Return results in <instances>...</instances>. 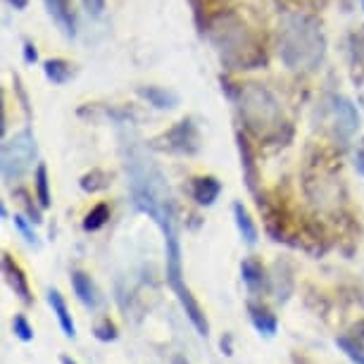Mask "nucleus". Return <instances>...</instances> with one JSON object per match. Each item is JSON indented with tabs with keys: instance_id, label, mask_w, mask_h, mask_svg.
<instances>
[{
	"instance_id": "nucleus-1",
	"label": "nucleus",
	"mask_w": 364,
	"mask_h": 364,
	"mask_svg": "<svg viewBox=\"0 0 364 364\" xmlns=\"http://www.w3.org/2000/svg\"><path fill=\"white\" fill-rule=\"evenodd\" d=\"M124 167L129 176V186H132V196L136 208L153 219V222L162 229L164 236V267H167V284L174 291V295L181 302V310L186 312L191 324L196 326V331L208 338L210 324L205 317L203 307L198 305L191 288L183 279V259H181V240H178L176 229V205L171 198L169 183L160 167L150 160L143 150L141 143L134 139H124Z\"/></svg>"
},
{
	"instance_id": "nucleus-2",
	"label": "nucleus",
	"mask_w": 364,
	"mask_h": 364,
	"mask_svg": "<svg viewBox=\"0 0 364 364\" xmlns=\"http://www.w3.org/2000/svg\"><path fill=\"white\" fill-rule=\"evenodd\" d=\"M326 53L321 22L305 10L288 12L279 22V58L291 72H314Z\"/></svg>"
},
{
	"instance_id": "nucleus-3",
	"label": "nucleus",
	"mask_w": 364,
	"mask_h": 364,
	"mask_svg": "<svg viewBox=\"0 0 364 364\" xmlns=\"http://www.w3.org/2000/svg\"><path fill=\"white\" fill-rule=\"evenodd\" d=\"M208 33L226 70H257L264 65V50L238 12L224 10L215 15L208 24Z\"/></svg>"
},
{
	"instance_id": "nucleus-4",
	"label": "nucleus",
	"mask_w": 364,
	"mask_h": 364,
	"mask_svg": "<svg viewBox=\"0 0 364 364\" xmlns=\"http://www.w3.org/2000/svg\"><path fill=\"white\" fill-rule=\"evenodd\" d=\"M238 112L248 132L264 141H279L286 127L279 100L262 84H245L238 88Z\"/></svg>"
},
{
	"instance_id": "nucleus-5",
	"label": "nucleus",
	"mask_w": 364,
	"mask_h": 364,
	"mask_svg": "<svg viewBox=\"0 0 364 364\" xmlns=\"http://www.w3.org/2000/svg\"><path fill=\"white\" fill-rule=\"evenodd\" d=\"M36 136L29 127L15 134L12 139H5L3 143V181L12 186L19 181L26 171L31 169L33 160H36Z\"/></svg>"
},
{
	"instance_id": "nucleus-6",
	"label": "nucleus",
	"mask_w": 364,
	"mask_h": 364,
	"mask_svg": "<svg viewBox=\"0 0 364 364\" xmlns=\"http://www.w3.org/2000/svg\"><path fill=\"white\" fill-rule=\"evenodd\" d=\"M162 141L164 148L178 155H196L200 150V134H198L193 119H181L167 134H162Z\"/></svg>"
},
{
	"instance_id": "nucleus-7",
	"label": "nucleus",
	"mask_w": 364,
	"mask_h": 364,
	"mask_svg": "<svg viewBox=\"0 0 364 364\" xmlns=\"http://www.w3.org/2000/svg\"><path fill=\"white\" fill-rule=\"evenodd\" d=\"M331 114H333V136L341 146L353 139L357 127H360V114H357L355 105L343 95H333L331 100Z\"/></svg>"
},
{
	"instance_id": "nucleus-8",
	"label": "nucleus",
	"mask_w": 364,
	"mask_h": 364,
	"mask_svg": "<svg viewBox=\"0 0 364 364\" xmlns=\"http://www.w3.org/2000/svg\"><path fill=\"white\" fill-rule=\"evenodd\" d=\"M3 277L5 284L10 286V291L17 295L22 305H33V295L29 288V281L24 277V269L15 262V257L10 252H3Z\"/></svg>"
},
{
	"instance_id": "nucleus-9",
	"label": "nucleus",
	"mask_w": 364,
	"mask_h": 364,
	"mask_svg": "<svg viewBox=\"0 0 364 364\" xmlns=\"http://www.w3.org/2000/svg\"><path fill=\"white\" fill-rule=\"evenodd\" d=\"M350 55V79L357 88L364 86V26L355 29L348 38Z\"/></svg>"
},
{
	"instance_id": "nucleus-10",
	"label": "nucleus",
	"mask_w": 364,
	"mask_h": 364,
	"mask_svg": "<svg viewBox=\"0 0 364 364\" xmlns=\"http://www.w3.org/2000/svg\"><path fill=\"white\" fill-rule=\"evenodd\" d=\"M336 346H338L346 357L353 364H364V321L355 324L350 328V333H343L336 338Z\"/></svg>"
},
{
	"instance_id": "nucleus-11",
	"label": "nucleus",
	"mask_w": 364,
	"mask_h": 364,
	"mask_svg": "<svg viewBox=\"0 0 364 364\" xmlns=\"http://www.w3.org/2000/svg\"><path fill=\"white\" fill-rule=\"evenodd\" d=\"M72 288H74V295L79 298V302L88 310H95L100 305V293L95 288L93 279L88 277L86 272H72Z\"/></svg>"
},
{
	"instance_id": "nucleus-12",
	"label": "nucleus",
	"mask_w": 364,
	"mask_h": 364,
	"mask_svg": "<svg viewBox=\"0 0 364 364\" xmlns=\"http://www.w3.org/2000/svg\"><path fill=\"white\" fill-rule=\"evenodd\" d=\"M48 305L53 307V314L58 317L63 333L67 336V338H74V336H77V324H74V319H72V312H70V307H67V300L63 298V293H60L58 288H50V291H48Z\"/></svg>"
},
{
	"instance_id": "nucleus-13",
	"label": "nucleus",
	"mask_w": 364,
	"mask_h": 364,
	"mask_svg": "<svg viewBox=\"0 0 364 364\" xmlns=\"http://www.w3.org/2000/svg\"><path fill=\"white\" fill-rule=\"evenodd\" d=\"M50 17L55 19V24L63 29L65 36L74 38L77 33V22H74V15H72V8H70V0H43Z\"/></svg>"
},
{
	"instance_id": "nucleus-14",
	"label": "nucleus",
	"mask_w": 364,
	"mask_h": 364,
	"mask_svg": "<svg viewBox=\"0 0 364 364\" xmlns=\"http://www.w3.org/2000/svg\"><path fill=\"white\" fill-rule=\"evenodd\" d=\"M219 193H222V183H219L215 176H198V178H193L191 196H193V200L198 205H203V208H210V205H215Z\"/></svg>"
},
{
	"instance_id": "nucleus-15",
	"label": "nucleus",
	"mask_w": 364,
	"mask_h": 364,
	"mask_svg": "<svg viewBox=\"0 0 364 364\" xmlns=\"http://www.w3.org/2000/svg\"><path fill=\"white\" fill-rule=\"evenodd\" d=\"M248 314H250L252 326H255V331L259 336H267V338H272V336L277 333V328H279L277 314H272L264 305H257V302L250 300L248 302Z\"/></svg>"
},
{
	"instance_id": "nucleus-16",
	"label": "nucleus",
	"mask_w": 364,
	"mask_h": 364,
	"mask_svg": "<svg viewBox=\"0 0 364 364\" xmlns=\"http://www.w3.org/2000/svg\"><path fill=\"white\" fill-rule=\"evenodd\" d=\"M238 150H240V164H243V178L248 183L252 193H257V164H255V153H252L250 141L243 134H238Z\"/></svg>"
},
{
	"instance_id": "nucleus-17",
	"label": "nucleus",
	"mask_w": 364,
	"mask_h": 364,
	"mask_svg": "<svg viewBox=\"0 0 364 364\" xmlns=\"http://www.w3.org/2000/svg\"><path fill=\"white\" fill-rule=\"evenodd\" d=\"M139 95L157 109H174L178 105V95L162 86H141Z\"/></svg>"
},
{
	"instance_id": "nucleus-18",
	"label": "nucleus",
	"mask_w": 364,
	"mask_h": 364,
	"mask_svg": "<svg viewBox=\"0 0 364 364\" xmlns=\"http://www.w3.org/2000/svg\"><path fill=\"white\" fill-rule=\"evenodd\" d=\"M240 277H243V284L248 286L250 293H257L262 291L267 286V274H264V267L257 262L255 257H248L240 262Z\"/></svg>"
},
{
	"instance_id": "nucleus-19",
	"label": "nucleus",
	"mask_w": 364,
	"mask_h": 364,
	"mask_svg": "<svg viewBox=\"0 0 364 364\" xmlns=\"http://www.w3.org/2000/svg\"><path fill=\"white\" fill-rule=\"evenodd\" d=\"M233 219H236V229L240 233V238H243L248 245H255L257 243V226L252 222L250 212L245 210L243 203H233Z\"/></svg>"
},
{
	"instance_id": "nucleus-20",
	"label": "nucleus",
	"mask_w": 364,
	"mask_h": 364,
	"mask_svg": "<svg viewBox=\"0 0 364 364\" xmlns=\"http://www.w3.org/2000/svg\"><path fill=\"white\" fill-rule=\"evenodd\" d=\"M43 72H46L48 81H53V84H58V86L67 84V81L74 77L72 65L67 63V60H60V58L46 60V63H43Z\"/></svg>"
},
{
	"instance_id": "nucleus-21",
	"label": "nucleus",
	"mask_w": 364,
	"mask_h": 364,
	"mask_svg": "<svg viewBox=\"0 0 364 364\" xmlns=\"http://www.w3.org/2000/svg\"><path fill=\"white\" fill-rule=\"evenodd\" d=\"M33 183H36L38 205H41V208H50V205H53V200H50V181H48L46 164H38V167H36V174H33Z\"/></svg>"
},
{
	"instance_id": "nucleus-22",
	"label": "nucleus",
	"mask_w": 364,
	"mask_h": 364,
	"mask_svg": "<svg viewBox=\"0 0 364 364\" xmlns=\"http://www.w3.org/2000/svg\"><path fill=\"white\" fill-rule=\"evenodd\" d=\"M107 219H109V205L107 203H98L84 217V231H88V233H91V231H100L102 226L107 224Z\"/></svg>"
},
{
	"instance_id": "nucleus-23",
	"label": "nucleus",
	"mask_w": 364,
	"mask_h": 364,
	"mask_svg": "<svg viewBox=\"0 0 364 364\" xmlns=\"http://www.w3.org/2000/svg\"><path fill=\"white\" fill-rule=\"evenodd\" d=\"M79 183L86 193H98V191H105L109 186V176L102 169H91L88 174L81 176Z\"/></svg>"
},
{
	"instance_id": "nucleus-24",
	"label": "nucleus",
	"mask_w": 364,
	"mask_h": 364,
	"mask_svg": "<svg viewBox=\"0 0 364 364\" xmlns=\"http://www.w3.org/2000/svg\"><path fill=\"white\" fill-rule=\"evenodd\" d=\"M12 333L22 343L33 341V326L29 324V319H26L24 314H15V319H12Z\"/></svg>"
},
{
	"instance_id": "nucleus-25",
	"label": "nucleus",
	"mask_w": 364,
	"mask_h": 364,
	"mask_svg": "<svg viewBox=\"0 0 364 364\" xmlns=\"http://www.w3.org/2000/svg\"><path fill=\"white\" fill-rule=\"evenodd\" d=\"M12 222H15V229L22 233V238L26 240L29 245H38V238H36V233H33V222L31 219H26V217H22V215H15L12 217Z\"/></svg>"
},
{
	"instance_id": "nucleus-26",
	"label": "nucleus",
	"mask_w": 364,
	"mask_h": 364,
	"mask_svg": "<svg viewBox=\"0 0 364 364\" xmlns=\"http://www.w3.org/2000/svg\"><path fill=\"white\" fill-rule=\"evenodd\" d=\"M95 338L102 341V343H109V341H117L119 338V331H117V326L112 324L109 319H102L98 326H95Z\"/></svg>"
},
{
	"instance_id": "nucleus-27",
	"label": "nucleus",
	"mask_w": 364,
	"mask_h": 364,
	"mask_svg": "<svg viewBox=\"0 0 364 364\" xmlns=\"http://www.w3.org/2000/svg\"><path fill=\"white\" fill-rule=\"evenodd\" d=\"M17 198H22V203L24 205V210H26V215H29V219L33 224H38L41 222V212L36 210V205H31V196L26 193V191H17Z\"/></svg>"
},
{
	"instance_id": "nucleus-28",
	"label": "nucleus",
	"mask_w": 364,
	"mask_h": 364,
	"mask_svg": "<svg viewBox=\"0 0 364 364\" xmlns=\"http://www.w3.org/2000/svg\"><path fill=\"white\" fill-rule=\"evenodd\" d=\"M81 5L91 17H100L102 10H105V0H81Z\"/></svg>"
},
{
	"instance_id": "nucleus-29",
	"label": "nucleus",
	"mask_w": 364,
	"mask_h": 364,
	"mask_svg": "<svg viewBox=\"0 0 364 364\" xmlns=\"http://www.w3.org/2000/svg\"><path fill=\"white\" fill-rule=\"evenodd\" d=\"M355 169H357V174L364 176V139L360 141V146H357V153H355Z\"/></svg>"
},
{
	"instance_id": "nucleus-30",
	"label": "nucleus",
	"mask_w": 364,
	"mask_h": 364,
	"mask_svg": "<svg viewBox=\"0 0 364 364\" xmlns=\"http://www.w3.org/2000/svg\"><path fill=\"white\" fill-rule=\"evenodd\" d=\"M24 60H26V63H29V65H33V63H36V60H38L36 48H33V46L29 43V41H26V43H24Z\"/></svg>"
},
{
	"instance_id": "nucleus-31",
	"label": "nucleus",
	"mask_w": 364,
	"mask_h": 364,
	"mask_svg": "<svg viewBox=\"0 0 364 364\" xmlns=\"http://www.w3.org/2000/svg\"><path fill=\"white\" fill-rule=\"evenodd\" d=\"M5 3H8L10 8H15V10H26V5H29V0H5Z\"/></svg>"
},
{
	"instance_id": "nucleus-32",
	"label": "nucleus",
	"mask_w": 364,
	"mask_h": 364,
	"mask_svg": "<svg viewBox=\"0 0 364 364\" xmlns=\"http://www.w3.org/2000/svg\"><path fill=\"white\" fill-rule=\"evenodd\" d=\"M171 364H188V360H186V357H181V355H176L174 360H171Z\"/></svg>"
},
{
	"instance_id": "nucleus-33",
	"label": "nucleus",
	"mask_w": 364,
	"mask_h": 364,
	"mask_svg": "<svg viewBox=\"0 0 364 364\" xmlns=\"http://www.w3.org/2000/svg\"><path fill=\"white\" fill-rule=\"evenodd\" d=\"M63 364H77V362H74L72 357H63Z\"/></svg>"
},
{
	"instance_id": "nucleus-34",
	"label": "nucleus",
	"mask_w": 364,
	"mask_h": 364,
	"mask_svg": "<svg viewBox=\"0 0 364 364\" xmlns=\"http://www.w3.org/2000/svg\"><path fill=\"white\" fill-rule=\"evenodd\" d=\"M362 8H364V0H362Z\"/></svg>"
}]
</instances>
